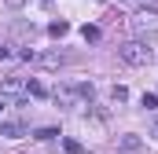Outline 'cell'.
<instances>
[{"mask_svg":"<svg viewBox=\"0 0 158 154\" xmlns=\"http://www.w3.org/2000/svg\"><path fill=\"white\" fill-rule=\"evenodd\" d=\"M118 55H121V63H129V66H147V63L155 59V51H151L143 40H125L118 48Z\"/></svg>","mask_w":158,"mask_h":154,"instance_id":"cell-1","label":"cell"},{"mask_svg":"<svg viewBox=\"0 0 158 154\" xmlns=\"http://www.w3.org/2000/svg\"><path fill=\"white\" fill-rule=\"evenodd\" d=\"M55 99H59V103H66V107H85V103L92 99V84H88V81H77V84H63V88L55 92Z\"/></svg>","mask_w":158,"mask_h":154,"instance_id":"cell-2","label":"cell"},{"mask_svg":"<svg viewBox=\"0 0 158 154\" xmlns=\"http://www.w3.org/2000/svg\"><path fill=\"white\" fill-rule=\"evenodd\" d=\"M132 30L136 33H158V11H136Z\"/></svg>","mask_w":158,"mask_h":154,"instance_id":"cell-3","label":"cell"},{"mask_svg":"<svg viewBox=\"0 0 158 154\" xmlns=\"http://www.w3.org/2000/svg\"><path fill=\"white\" fill-rule=\"evenodd\" d=\"M114 154H143V140H140L136 132H129V136H121V140H118Z\"/></svg>","mask_w":158,"mask_h":154,"instance_id":"cell-4","label":"cell"},{"mask_svg":"<svg viewBox=\"0 0 158 154\" xmlns=\"http://www.w3.org/2000/svg\"><path fill=\"white\" fill-rule=\"evenodd\" d=\"M66 55L63 51H33V63H44V66H59Z\"/></svg>","mask_w":158,"mask_h":154,"instance_id":"cell-5","label":"cell"},{"mask_svg":"<svg viewBox=\"0 0 158 154\" xmlns=\"http://www.w3.org/2000/svg\"><path fill=\"white\" fill-rule=\"evenodd\" d=\"M48 33H52V37H66V33H70V22H63V18H55V22L48 26Z\"/></svg>","mask_w":158,"mask_h":154,"instance_id":"cell-6","label":"cell"},{"mask_svg":"<svg viewBox=\"0 0 158 154\" xmlns=\"http://www.w3.org/2000/svg\"><path fill=\"white\" fill-rule=\"evenodd\" d=\"M26 92H30V95H37V99H44V95H48V88H44L40 81H26Z\"/></svg>","mask_w":158,"mask_h":154,"instance_id":"cell-7","label":"cell"},{"mask_svg":"<svg viewBox=\"0 0 158 154\" xmlns=\"http://www.w3.org/2000/svg\"><path fill=\"white\" fill-rule=\"evenodd\" d=\"M22 88H26V84H22L19 77H7V81H4V92H7V95H15V92H22Z\"/></svg>","mask_w":158,"mask_h":154,"instance_id":"cell-8","label":"cell"},{"mask_svg":"<svg viewBox=\"0 0 158 154\" xmlns=\"http://www.w3.org/2000/svg\"><path fill=\"white\" fill-rule=\"evenodd\" d=\"M26 128L22 125H0V136H22Z\"/></svg>","mask_w":158,"mask_h":154,"instance_id":"cell-9","label":"cell"},{"mask_svg":"<svg viewBox=\"0 0 158 154\" xmlns=\"http://www.w3.org/2000/svg\"><path fill=\"white\" fill-rule=\"evenodd\" d=\"M63 147H66V154H85V147H81L77 140H63Z\"/></svg>","mask_w":158,"mask_h":154,"instance_id":"cell-10","label":"cell"},{"mask_svg":"<svg viewBox=\"0 0 158 154\" xmlns=\"http://www.w3.org/2000/svg\"><path fill=\"white\" fill-rule=\"evenodd\" d=\"M81 37H85V40H99V30H96V26H85Z\"/></svg>","mask_w":158,"mask_h":154,"instance_id":"cell-11","label":"cell"},{"mask_svg":"<svg viewBox=\"0 0 158 154\" xmlns=\"http://www.w3.org/2000/svg\"><path fill=\"white\" fill-rule=\"evenodd\" d=\"M143 107H147V110H158V95H155V92L143 95Z\"/></svg>","mask_w":158,"mask_h":154,"instance_id":"cell-12","label":"cell"},{"mask_svg":"<svg viewBox=\"0 0 158 154\" xmlns=\"http://www.w3.org/2000/svg\"><path fill=\"white\" fill-rule=\"evenodd\" d=\"M125 99H129V92H125V88L118 84V88H114V103H125Z\"/></svg>","mask_w":158,"mask_h":154,"instance_id":"cell-13","label":"cell"},{"mask_svg":"<svg viewBox=\"0 0 158 154\" xmlns=\"http://www.w3.org/2000/svg\"><path fill=\"white\" fill-rule=\"evenodd\" d=\"M118 4H125V7H143L147 0H118Z\"/></svg>","mask_w":158,"mask_h":154,"instance_id":"cell-14","label":"cell"},{"mask_svg":"<svg viewBox=\"0 0 158 154\" xmlns=\"http://www.w3.org/2000/svg\"><path fill=\"white\" fill-rule=\"evenodd\" d=\"M7 55H11V48H7V44H0V59H7Z\"/></svg>","mask_w":158,"mask_h":154,"instance_id":"cell-15","label":"cell"},{"mask_svg":"<svg viewBox=\"0 0 158 154\" xmlns=\"http://www.w3.org/2000/svg\"><path fill=\"white\" fill-rule=\"evenodd\" d=\"M4 4H7V7H22L26 0H4Z\"/></svg>","mask_w":158,"mask_h":154,"instance_id":"cell-16","label":"cell"},{"mask_svg":"<svg viewBox=\"0 0 158 154\" xmlns=\"http://www.w3.org/2000/svg\"><path fill=\"white\" fill-rule=\"evenodd\" d=\"M151 132H155V140H158V117H155V128H151Z\"/></svg>","mask_w":158,"mask_h":154,"instance_id":"cell-17","label":"cell"},{"mask_svg":"<svg viewBox=\"0 0 158 154\" xmlns=\"http://www.w3.org/2000/svg\"><path fill=\"white\" fill-rule=\"evenodd\" d=\"M0 110H4V99H0Z\"/></svg>","mask_w":158,"mask_h":154,"instance_id":"cell-18","label":"cell"},{"mask_svg":"<svg viewBox=\"0 0 158 154\" xmlns=\"http://www.w3.org/2000/svg\"><path fill=\"white\" fill-rule=\"evenodd\" d=\"M44 4H52V0H44Z\"/></svg>","mask_w":158,"mask_h":154,"instance_id":"cell-19","label":"cell"}]
</instances>
